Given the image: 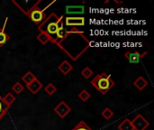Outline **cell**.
I'll use <instances>...</instances> for the list:
<instances>
[{
	"instance_id": "19",
	"label": "cell",
	"mask_w": 154,
	"mask_h": 130,
	"mask_svg": "<svg viewBox=\"0 0 154 130\" xmlns=\"http://www.w3.org/2000/svg\"><path fill=\"white\" fill-rule=\"evenodd\" d=\"M101 115H102V117H103L106 120H109V119H111L113 118L114 112L111 110V109L106 108V109L101 112Z\"/></svg>"
},
{
	"instance_id": "12",
	"label": "cell",
	"mask_w": 154,
	"mask_h": 130,
	"mask_svg": "<svg viewBox=\"0 0 154 130\" xmlns=\"http://www.w3.org/2000/svg\"><path fill=\"white\" fill-rule=\"evenodd\" d=\"M85 12L84 5H67L66 6V14H83Z\"/></svg>"
},
{
	"instance_id": "2",
	"label": "cell",
	"mask_w": 154,
	"mask_h": 130,
	"mask_svg": "<svg viewBox=\"0 0 154 130\" xmlns=\"http://www.w3.org/2000/svg\"><path fill=\"white\" fill-rule=\"evenodd\" d=\"M63 15L58 16L55 13H51V14L46 16V18L38 25V30L40 31V33H45L52 38V43H54L55 41L56 33L58 30V24L60 20L63 19Z\"/></svg>"
},
{
	"instance_id": "22",
	"label": "cell",
	"mask_w": 154,
	"mask_h": 130,
	"mask_svg": "<svg viewBox=\"0 0 154 130\" xmlns=\"http://www.w3.org/2000/svg\"><path fill=\"white\" fill-rule=\"evenodd\" d=\"M90 97H91V95L88 93V90H83L82 91H80V93L79 94V98L83 101V102H86L87 100H88L89 99H90Z\"/></svg>"
},
{
	"instance_id": "15",
	"label": "cell",
	"mask_w": 154,
	"mask_h": 130,
	"mask_svg": "<svg viewBox=\"0 0 154 130\" xmlns=\"http://www.w3.org/2000/svg\"><path fill=\"white\" fill-rule=\"evenodd\" d=\"M37 78L35 77V75L32 73V72H31V71H28V72H26L23 77H22V81L25 83V85L27 86V85H29L30 83H32L33 81H35Z\"/></svg>"
},
{
	"instance_id": "18",
	"label": "cell",
	"mask_w": 154,
	"mask_h": 130,
	"mask_svg": "<svg viewBox=\"0 0 154 130\" xmlns=\"http://www.w3.org/2000/svg\"><path fill=\"white\" fill-rule=\"evenodd\" d=\"M44 91L49 96H52L57 91V87L55 85H53L52 83H49L46 87H44Z\"/></svg>"
},
{
	"instance_id": "24",
	"label": "cell",
	"mask_w": 154,
	"mask_h": 130,
	"mask_svg": "<svg viewBox=\"0 0 154 130\" xmlns=\"http://www.w3.org/2000/svg\"><path fill=\"white\" fill-rule=\"evenodd\" d=\"M24 87L20 83V82H16L14 84V86L12 87V90H14V92H15L16 94H20L23 90Z\"/></svg>"
},
{
	"instance_id": "7",
	"label": "cell",
	"mask_w": 154,
	"mask_h": 130,
	"mask_svg": "<svg viewBox=\"0 0 154 130\" xmlns=\"http://www.w3.org/2000/svg\"><path fill=\"white\" fill-rule=\"evenodd\" d=\"M147 51L143 52H140L139 51H134V52H127L125 54V57L128 60L130 63H138L146 54Z\"/></svg>"
},
{
	"instance_id": "4",
	"label": "cell",
	"mask_w": 154,
	"mask_h": 130,
	"mask_svg": "<svg viewBox=\"0 0 154 130\" xmlns=\"http://www.w3.org/2000/svg\"><path fill=\"white\" fill-rule=\"evenodd\" d=\"M40 3H42V1L41 0H39L38 2H36L28 11H26V12H23L31 20H32V22H33L35 24H37V25H39L45 18H46V14H45V10L49 7V6H51L52 4H54L55 3V1H53L52 3H51L47 7H45L44 9H41L40 7H39V4Z\"/></svg>"
},
{
	"instance_id": "13",
	"label": "cell",
	"mask_w": 154,
	"mask_h": 130,
	"mask_svg": "<svg viewBox=\"0 0 154 130\" xmlns=\"http://www.w3.org/2000/svg\"><path fill=\"white\" fill-rule=\"evenodd\" d=\"M134 87H136L137 90H139L142 91V90H143L147 87L148 81H147V80H145L143 77L140 76L139 78H137V79L134 81Z\"/></svg>"
},
{
	"instance_id": "21",
	"label": "cell",
	"mask_w": 154,
	"mask_h": 130,
	"mask_svg": "<svg viewBox=\"0 0 154 130\" xmlns=\"http://www.w3.org/2000/svg\"><path fill=\"white\" fill-rule=\"evenodd\" d=\"M93 74H94V72H93V71H92L89 67H86L83 71H81V75H82L86 80H88Z\"/></svg>"
},
{
	"instance_id": "17",
	"label": "cell",
	"mask_w": 154,
	"mask_h": 130,
	"mask_svg": "<svg viewBox=\"0 0 154 130\" xmlns=\"http://www.w3.org/2000/svg\"><path fill=\"white\" fill-rule=\"evenodd\" d=\"M118 129L119 130H134V128L132 126L131 120L129 119H124L118 126Z\"/></svg>"
},
{
	"instance_id": "10",
	"label": "cell",
	"mask_w": 154,
	"mask_h": 130,
	"mask_svg": "<svg viewBox=\"0 0 154 130\" xmlns=\"http://www.w3.org/2000/svg\"><path fill=\"white\" fill-rule=\"evenodd\" d=\"M58 70L63 74V75H68L72 70H73V66L68 62V61H63L59 66H58Z\"/></svg>"
},
{
	"instance_id": "20",
	"label": "cell",
	"mask_w": 154,
	"mask_h": 130,
	"mask_svg": "<svg viewBox=\"0 0 154 130\" xmlns=\"http://www.w3.org/2000/svg\"><path fill=\"white\" fill-rule=\"evenodd\" d=\"M7 110H8V108L5 105V103L3 102V99L0 96V119H2L5 116V114L7 113Z\"/></svg>"
},
{
	"instance_id": "9",
	"label": "cell",
	"mask_w": 154,
	"mask_h": 130,
	"mask_svg": "<svg viewBox=\"0 0 154 130\" xmlns=\"http://www.w3.org/2000/svg\"><path fill=\"white\" fill-rule=\"evenodd\" d=\"M42 83L39 81V80H35L33 81L32 83H30L29 85L26 86V88L29 90V91L32 93V94H37L42 89Z\"/></svg>"
},
{
	"instance_id": "1",
	"label": "cell",
	"mask_w": 154,
	"mask_h": 130,
	"mask_svg": "<svg viewBox=\"0 0 154 130\" xmlns=\"http://www.w3.org/2000/svg\"><path fill=\"white\" fill-rule=\"evenodd\" d=\"M89 40L83 32L77 27H72L67 30L66 35L56 45L75 62L89 48Z\"/></svg>"
},
{
	"instance_id": "23",
	"label": "cell",
	"mask_w": 154,
	"mask_h": 130,
	"mask_svg": "<svg viewBox=\"0 0 154 130\" xmlns=\"http://www.w3.org/2000/svg\"><path fill=\"white\" fill-rule=\"evenodd\" d=\"M72 130H92L84 121H79Z\"/></svg>"
},
{
	"instance_id": "8",
	"label": "cell",
	"mask_w": 154,
	"mask_h": 130,
	"mask_svg": "<svg viewBox=\"0 0 154 130\" xmlns=\"http://www.w3.org/2000/svg\"><path fill=\"white\" fill-rule=\"evenodd\" d=\"M65 24L69 27H78L85 25V17L83 16H67Z\"/></svg>"
},
{
	"instance_id": "6",
	"label": "cell",
	"mask_w": 154,
	"mask_h": 130,
	"mask_svg": "<svg viewBox=\"0 0 154 130\" xmlns=\"http://www.w3.org/2000/svg\"><path fill=\"white\" fill-rule=\"evenodd\" d=\"M54 112L60 118V119H65L70 112H71V109L69 105L66 104L65 101H60L54 109H53Z\"/></svg>"
},
{
	"instance_id": "3",
	"label": "cell",
	"mask_w": 154,
	"mask_h": 130,
	"mask_svg": "<svg viewBox=\"0 0 154 130\" xmlns=\"http://www.w3.org/2000/svg\"><path fill=\"white\" fill-rule=\"evenodd\" d=\"M91 85L101 94L106 95L115 86V81L111 79V74L102 72L91 81Z\"/></svg>"
},
{
	"instance_id": "14",
	"label": "cell",
	"mask_w": 154,
	"mask_h": 130,
	"mask_svg": "<svg viewBox=\"0 0 154 130\" xmlns=\"http://www.w3.org/2000/svg\"><path fill=\"white\" fill-rule=\"evenodd\" d=\"M36 39H37L42 45H45L48 42L53 43L52 38H51L50 35H48L47 33H40L37 35Z\"/></svg>"
},
{
	"instance_id": "11",
	"label": "cell",
	"mask_w": 154,
	"mask_h": 130,
	"mask_svg": "<svg viewBox=\"0 0 154 130\" xmlns=\"http://www.w3.org/2000/svg\"><path fill=\"white\" fill-rule=\"evenodd\" d=\"M7 19H5V24L2 28H0V47H3L9 40H10V36L9 34L5 32V24H6V22H7Z\"/></svg>"
},
{
	"instance_id": "16",
	"label": "cell",
	"mask_w": 154,
	"mask_h": 130,
	"mask_svg": "<svg viewBox=\"0 0 154 130\" xmlns=\"http://www.w3.org/2000/svg\"><path fill=\"white\" fill-rule=\"evenodd\" d=\"M3 99V102L5 103V105L8 108V109H10V107H11V105L15 101V97L12 94V93H7L4 98H2Z\"/></svg>"
},
{
	"instance_id": "5",
	"label": "cell",
	"mask_w": 154,
	"mask_h": 130,
	"mask_svg": "<svg viewBox=\"0 0 154 130\" xmlns=\"http://www.w3.org/2000/svg\"><path fill=\"white\" fill-rule=\"evenodd\" d=\"M132 126L134 130H145L150 127V122L143 118L142 114L137 115L132 121Z\"/></svg>"
}]
</instances>
